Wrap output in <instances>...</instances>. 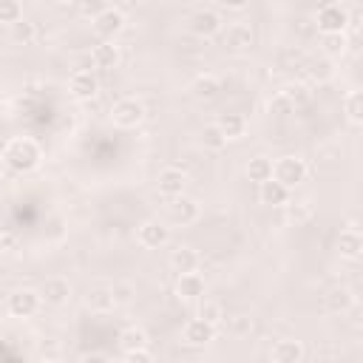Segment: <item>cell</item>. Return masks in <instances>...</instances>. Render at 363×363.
<instances>
[{"instance_id": "cell-1", "label": "cell", "mask_w": 363, "mask_h": 363, "mask_svg": "<svg viewBox=\"0 0 363 363\" xmlns=\"http://www.w3.org/2000/svg\"><path fill=\"white\" fill-rule=\"evenodd\" d=\"M0 153H3L6 167L14 170V173H28V170H34V167L40 164V156H43V153H40V145H37L34 139H28V136L9 139Z\"/></svg>"}, {"instance_id": "cell-2", "label": "cell", "mask_w": 363, "mask_h": 363, "mask_svg": "<svg viewBox=\"0 0 363 363\" xmlns=\"http://www.w3.org/2000/svg\"><path fill=\"white\" fill-rule=\"evenodd\" d=\"M306 162L301 156H281L278 162H272V179H278L284 187H298L306 182Z\"/></svg>"}, {"instance_id": "cell-3", "label": "cell", "mask_w": 363, "mask_h": 363, "mask_svg": "<svg viewBox=\"0 0 363 363\" xmlns=\"http://www.w3.org/2000/svg\"><path fill=\"white\" fill-rule=\"evenodd\" d=\"M142 119H145V105H142L139 99H133V96H122V99H116L113 108H111V122H113L116 128L130 130V128H139Z\"/></svg>"}, {"instance_id": "cell-4", "label": "cell", "mask_w": 363, "mask_h": 363, "mask_svg": "<svg viewBox=\"0 0 363 363\" xmlns=\"http://www.w3.org/2000/svg\"><path fill=\"white\" fill-rule=\"evenodd\" d=\"M349 26H352V17H349V11L340 3L320 6V11H318V28H320V34H343Z\"/></svg>"}, {"instance_id": "cell-5", "label": "cell", "mask_w": 363, "mask_h": 363, "mask_svg": "<svg viewBox=\"0 0 363 363\" xmlns=\"http://www.w3.org/2000/svg\"><path fill=\"white\" fill-rule=\"evenodd\" d=\"M40 292L37 289H14L11 295H9V301H6V309H9V315L11 318H31V315H37V309H40Z\"/></svg>"}, {"instance_id": "cell-6", "label": "cell", "mask_w": 363, "mask_h": 363, "mask_svg": "<svg viewBox=\"0 0 363 363\" xmlns=\"http://www.w3.org/2000/svg\"><path fill=\"white\" fill-rule=\"evenodd\" d=\"M167 218H170V224H176V227H187V224H193L196 218H199V201L196 199H190V196H173L170 199V204H167Z\"/></svg>"}, {"instance_id": "cell-7", "label": "cell", "mask_w": 363, "mask_h": 363, "mask_svg": "<svg viewBox=\"0 0 363 363\" xmlns=\"http://www.w3.org/2000/svg\"><path fill=\"white\" fill-rule=\"evenodd\" d=\"M136 241L145 247V250H162L167 241H170V227L159 218H150L145 224H139V233H136Z\"/></svg>"}, {"instance_id": "cell-8", "label": "cell", "mask_w": 363, "mask_h": 363, "mask_svg": "<svg viewBox=\"0 0 363 363\" xmlns=\"http://www.w3.org/2000/svg\"><path fill=\"white\" fill-rule=\"evenodd\" d=\"M37 292H40V301L48 306H62L71 301V284H68V278H60V275L45 278Z\"/></svg>"}, {"instance_id": "cell-9", "label": "cell", "mask_w": 363, "mask_h": 363, "mask_svg": "<svg viewBox=\"0 0 363 363\" xmlns=\"http://www.w3.org/2000/svg\"><path fill=\"white\" fill-rule=\"evenodd\" d=\"M216 332H218V326L207 323L204 318H190L182 329V337H184L187 346H207V343L216 340Z\"/></svg>"}, {"instance_id": "cell-10", "label": "cell", "mask_w": 363, "mask_h": 363, "mask_svg": "<svg viewBox=\"0 0 363 363\" xmlns=\"http://www.w3.org/2000/svg\"><path fill=\"white\" fill-rule=\"evenodd\" d=\"M224 45H227V51H235V54L250 51V48L255 45V31H252V26H247V23H233V26H227V31H224Z\"/></svg>"}, {"instance_id": "cell-11", "label": "cell", "mask_w": 363, "mask_h": 363, "mask_svg": "<svg viewBox=\"0 0 363 363\" xmlns=\"http://www.w3.org/2000/svg\"><path fill=\"white\" fill-rule=\"evenodd\" d=\"M68 91H71L74 99L88 102V99H94L99 94V79H96L94 71H74L71 79H68Z\"/></svg>"}, {"instance_id": "cell-12", "label": "cell", "mask_w": 363, "mask_h": 363, "mask_svg": "<svg viewBox=\"0 0 363 363\" xmlns=\"http://www.w3.org/2000/svg\"><path fill=\"white\" fill-rule=\"evenodd\" d=\"M91 23H94V31H96L102 40H113V37L125 28V14H122L119 9H111V6H108V9L99 11Z\"/></svg>"}, {"instance_id": "cell-13", "label": "cell", "mask_w": 363, "mask_h": 363, "mask_svg": "<svg viewBox=\"0 0 363 363\" xmlns=\"http://www.w3.org/2000/svg\"><path fill=\"white\" fill-rule=\"evenodd\" d=\"M187 28H190L196 37H213V34L221 31V17H218L213 9H199V11L190 14Z\"/></svg>"}, {"instance_id": "cell-14", "label": "cell", "mask_w": 363, "mask_h": 363, "mask_svg": "<svg viewBox=\"0 0 363 363\" xmlns=\"http://www.w3.org/2000/svg\"><path fill=\"white\" fill-rule=\"evenodd\" d=\"M184 184H187V176H184V170H179V167H162L159 176H156V190H159L162 196H167V199L182 196V193H184Z\"/></svg>"}, {"instance_id": "cell-15", "label": "cell", "mask_w": 363, "mask_h": 363, "mask_svg": "<svg viewBox=\"0 0 363 363\" xmlns=\"http://www.w3.org/2000/svg\"><path fill=\"white\" fill-rule=\"evenodd\" d=\"M204 292H207V284H204V278L196 269L193 272H182L176 278V295L182 301H201Z\"/></svg>"}, {"instance_id": "cell-16", "label": "cell", "mask_w": 363, "mask_h": 363, "mask_svg": "<svg viewBox=\"0 0 363 363\" xmlns=\"http://www.w3.org/2000/svg\"><path fill=\"white\" fill-rule=\"evenodd\" d=\"M303 357H306L303 343L301 340H292V337L278 340L272 346V352H269V360H275V363H301Z\"/></svg>"}, {"instance_id": "cell-17", "label": "cell", "mask_w": 363, "mask_h": 363, "mask_svg": "<svg viewBox=\"0 0 363 363\" xmlns=\"http://www.w3.org/2000/svg\"><path fill=\"white\" fill-rule=\"evenodd\" d=\"M258 199L267 207H284L289 201V187H284L278 179H267L258 184Z\"/></svg>"}, {"instance_id": "cell-18", "label": "cell", "mask_w": 363, "mask_h": 363, "mask_svg": "<svg viewBox=\"0 0 363 363\" xmlns=\"http://www.w3.org/2000/svg\"><path fill=\"white\" fill-rule=\"evenodd\" d=\"M119 60H122L119 45H113L111 40H105V43L94 45V51H91V62H94V68H102V71L116 68V65H119Z\"/></svg>"}, {"instance_id": "cell-19", "label": "cell", "mask_w": 363, "mask_h": 363, "mask_svg": "<svg viewBox=\"0 0 363 363\" xmlns=\"http://www.w3.org/2000/svg\"><path fill=\"white\" fill-rule=\"evenodd\" d=\"M323 306H326V312H332V315H346V312L354 306V295H352V289H346V286H335V289H329V292L323 295Z\"/></svg>"}, {"instance_id": "cell-20", "label": "cell", "mask_w": 363, "mask_h": 363, "mask_svg": "<svg viewBox=\"0 0 363 363\" xmlns=\"http://www.w3.org/2000/svg\"><path fill=\"white\" fill-rule=\"evenodd\" d=\"M337 252H340V258L357 261V258L363 255V235H360L354 227L343 230V233H340V238H337Z\"/></svg>"}, {"instance_id": "cell-21", "label": "cell", "mask_w": 363, "mask_h": 363, "mask_svg": "<svg viewBox=\"0 0 363 363\" xmlns=\"http://www.w3.org/2000/svg\"><path fill=\"white\" fill-rule=\"evenodd\" d=\"M216 125L221 128V133L227 136V142H235V139H241V136L247 133V119H244L241 113H235V111H227V113H221Z\"/></svg>"}, {"instance_id": "cell-22", "label": "cell", "mask_w": 363, "mask_h": 363, "mask_svg": "<svg viewBox=\"0 0 363 363\" xmlns=\"http://www.w3.org/2000/svg\"><path fill=\"white\" fill-rule=\"evenodd\" d=\"M170 267H173L176 275L193 272V269H199V252H196L193 247H176V250L170 252Z\"/></svg>"}, {"instance_id": "cell-23", "label": "cell", "mask_w": 363, "mask_h": 363, "mask_svg": "<svg viewBox=\"0 0 363 363\" xmlns=\"http://www.w3.org/2000/svg\"><path fill=\"white\" fill-rule=\"evenodd\" d=\"M85 303H88V309H94V312H111V309L116 306L113 289H111V286H94V289L88 292Z\"/></svg>"}, {"instance_id": "cell-24", "label": "cell", "mask_w": 363, "mask_h": 363, "mask_svg": "<svg viewBox=\"0 0 363 363\" xmlns=\"http://www.w3.org/2000/svg\"><path fill=\"white\" fill-rule=\"evenodd\" d=\"M193 96L196 99H216L218 96V91H221V82L213 77V74H201V77H196V82H193Z\"/></svg>"}, {"instance_id": "cell-25", "label": "cell", "mask_w": 363, "mask_h": 363, "mask_svg": "<svg viewBox=\"0 0 363 363\" xmlns=\"http://www.w3.org/2000/svg\"><path fill=\"white\" fill-rule=\"evenodd\" d=\"M247 179L255 182V184L272 179V159H269V156H252V159L247 162Z\"/></svg>"}, {"instance_id": "cell-26", "label": "cell", "mask_w": 363, "mask_h": 363, "mask_svg": "<svg viewBox=\"0 0 363 363\" xmlns=\"http://www.w3.org/2000/svg\"><path fill=\"white\" fill-rule=\"evenodd\" d=\"M201 145L207 147V150H224L227 147V136L221 133V128L216 125V122H210V125H204L201 128Z\"/></svg>"}, {"instance_id": "cell-27", "label": "cell", "mask_w": 363, "mask_h": 363, "mask_svg": "<svg viewBox=\"0 0 363 363\" xmlns=\"http://www.w3.org/2000/svg\"><path fill=\"white\" fill-rule=\"evenodd\" d=\"M147 332L145 329H139V326H128L122 335H119V346H122V352H130V349H142V346H147Z\"/></svg>"}, {"instance_id": "cell-28", "label": "cell", "mask_w": 363, "mask_h": 363, "mask_svg": "<svg viewBox=\"0 0 363 363\" xmlns=\"http://www.w3.org/2000/svg\"><path fill=\"white\" fill-rule=\"evenodd\" d=\"M343 111H346V119L352 125H360L363 122V94L360 91H349L346 99H343Z\"/></svg>"}, {"instance_id": "cell-29", "label": "cell", "mask_w": 363, "mask_h": 363, "mask_svg": "<svg viewBox=\"0 0 363 363\" xmlns=\"http://www.w3.org/2000/svg\"><path fill=\"white\" fill-rule=\"evenodd\" d=\"M267 113H269V116H278V119H286L289 113H295V105L289 102L286 94H275V96L267 102Z\"/></svg>"}, {"instance_id": "cell-30", "label": "cell", "mask_w": 363, "mask_h": 363, "mask_svg": "<svg viewBox=\"0 0 363 363\" xmlns=\"http://www.w3.org/2000/svg\"><path fill=\"white\" fill-rule=\"evenodd\" d=\"M17 20H23V6L20 0H0V26H14Z\"/></svg>"}, {"instance_id": "cell-31", "label": "cell", "mask_w": 363, "mask_h": 363, "mask_svg": "<svg viewBox=\"0 0 363 363\" xmlns=\"http://www.w3.org/2000/svg\"><path fill=\"white\" fill-rule=\"evenodd\" d=\"M34 37H37L34 23H28V20H17V23L11 26V40H14V43H20V45H31Z\"/></svg>"}, {"instance_id": "cell-32", "label": "cell", "mask_w": 363, "mask_h": 363, "mask_svg": "<svg viewBox=\"0 0 363 363\" xmlns=\"http://www.w3.org/2000/svg\"><path fill=\"white\" fill-rule=\"evenodd\" d=\"M349 40H346V31L343 34H323V51L326 57H340L346 51Z\"/></svg>"}, {"instance_id": "cell-33", "label": "cell", "mask_w": 363, "mask_h": 363, "mask_svg": "<svg viewBox=\"0 0 363 363\" xmlns=\"http://www.w3.org/2000/svg\"><path fill=\"white\" fill-rule=\"evenodd\" d=\"M199 318H204V320L213 323V326H221V323H224V309H221V303H216V301H204L201 309H199Z\"/></svg>"}, {"instance_id": "cell-34", "label": "cell", "mask_w": 363, "mask_h": 363, "mask_svg": "<svg viewBox=\"0 0 363 363\" xmlns=\"http://www.w3.org/2000/svg\"><path fill=\"white\" fill-rule=\"evenodd\" d=\"M111 289H113V301H116V306L130 303V301H133V295H136L133 284H128V281H119V284H113Z\"/></svg>"}, {"instance_id": "cell-35", "label": "cell", "mask_w": 363, "mask_h": 363, "mask_svg": "<svg viewBox=\"0 0 363 363\" xmlns=\"http://www.w3.org/2000/svg\"><path fill=\"white\" fill-rule=\"evenodd\" d=\"M250 332H252V318H250V315H233V318H230V335L244 337V335H250Z\"/></svg>"}, {"instance_id": "cell-36", "label": "cell", "mask_w": 363, "mask_h": 363, "mask_svg": "<svg viewBox=\"0 0 363 363\" xmlns=\"http://www.w3.org/2000/svg\"><path fill=\"white\" fill-rule=\"evenodd\" d=\"M284 94L289 96V102H292L295 108H301V105H306V102H309V91H306V85H289Z\"/></svg>"}, {"instance_id": "cell-37", "label": "cell", "mask_w": 363, "mask_h": 363, "mask_svg": "<svg viewBox=\"0 0 363 363\" xmlns=\"http://www.w3.org/2000/svg\"><path fill=\"white\" fill-rule=\"evenodd\" d=\"M105 9H108L105 0H82V3H79V14H82V17H91V20H94L99 11H105Z\"/></svg>"}, {"instance_id": "cell-38", "label": "cell", "mask_w": 363, "mask_h": 363, "mask_svg": "<svg viewBox=\"0 0 363 363\" xmlns=\"http://www.w3.org/2000/svg\"><path fill=\"white\" fill-rule=\"evenodd\" d=\"M125 357H128L130 363H150V360H153V354H150L147 346H142V349H130V352H125Z\"/></svg>"}, {"instance_id": "cell-39", "label": "cell", "mask_w": 363, "mask_h": 363, "mask_svg": "<svg viewBox=\"0 0 363 363\" xmlns=\"http://www.w3.org/2000/svg\"><path fill=\"white\" fill-rule=\"evenodd\" d=\"M309 74H312L315 79H329V77H332V71H329V62H312Z\"/></svg>"}, {"instance_id": "cell-40", "label": "cell", "mask_w": 363, "mask_h": 363, "mask_svg": "<svg viewBox=\"0 0 363 363\" xmlns=\"http://www.w3.org/2000/svg\"><path fill=\"white\" fill-rule=\"evenodd\" d=\"M218 6L227 11H244L250 6V0H218Z\"/></svg>"}, {"instance_id": "cell-41", "label": "cell", "mask_w": 363, "mask_h": 363, "mask_svg": "<svg viewBox=\"0 0 363 363\" xmlns=\"http://www.w3.org/2000/svg\"><path fill=\"white\" fill-rule=\"evenodd\" d=\"M79 360H85V363H105L108 354H105V352H82Z\"/></svg>"}, {"instance_id": "cell-42", "label": "cell", "mask_w": 363, "mask_h": 363, "mask_svg": "<svg viewBox=\"0 0 363 363\" xmlns=\"http://www.w3.org/2000/svg\"><path fill=\"white\" fill-rule=\"evenodd\" d=\"M11 247H14V235H11V233H3V235H0V250H3V252H11Z\"/></svg>"}, {"instance_id": "cell-43", "label": "cell", "mask_w": 363, "mask_h": 363, "mask_svg": "<svg viewBox=\"0 0 363 363\" xmlns=\"http://www.w3.org/2000/svg\"><path fill=\"white\" fill-rule=\"evenodd\" d=\"M125 3H128V6H139L142 0H125Z\"/></svg>"}, {"instance_id": "cell-44", "label": "cell", "mask_w": 363, "mask_h": 363, "mask_svg": "<svg viewBox=\"0 0 363 363\" xmlns=\"http://www.w3.org/2000/svg\"><path fill=\"white\" fill-rule=\"evenodd\" d=\"M6 170V162H3V153H0V173Z\"/></svg>"}, {"instance_id": "cell-45", "label": "cell", "mask_w": 363, "mask_h": 363, "mask_svg": "<svg viewBox=\"0 0 363 363\" xmlns=\"http://www.w3.org/2000/svg\"><path fill=\"white\" fill-rule=\"evenodd\" d=\"M329 3H340V0H323V6H329Z\"/></svg>"}]
</instances>
